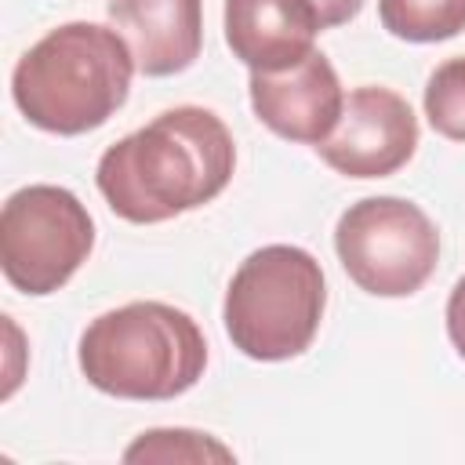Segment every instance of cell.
<instances>
[{
  "instance_id": "6da1fadb",
  "label": "cell",
  "mask_w": 465,
  "mask_h": 465,
  "mask_svg": "<svg viewBox=\"0 0 465 465\" xmlns=\"http://www.w3.org/2000/svg\"><path fill=\"white\" fill-rule=\"evenodd\" d=\"M236 145L222 116L203 105H174L109 145L94 182L109 211L134 225H156L211 203L232 178Z\"/></svg>"
},
{
  "instance_id": "7a4b0ae2",
  "label": "cell",
  "mask_w": 465,
  "mask_h": 465,
  "mask_svg": "<svg viewBox=\"0 0 465 465\" xmlns=\"http://www.w3.org/2000/svg\"><path fill=\"white\" fill-rule=\"evenodd\" d=\"M134 69V54L116 29L65 22L18 58L11 98L47 134H87L127 102Z\"/></svg>"
},
{
  "instance_id": "3957f363",
  "label": "cell",
  "mask_w": 465,
  "mask_h": 465,
  "mask_svg": "<svg viewBox=\"0 0 465 465\" xmlns=\"http://www.w3.org/2000/svg\"><path fill=\"white\" fill-rule=\"evenodd\" d=\"M84 378L116 400H174L207 367L196 320L167 302H127L94 316L80 334Z\"/></svg>"
},
{
  "instance_id": "277c9868",
  "label": "cell",
  "mask_w": 465,
  "mask_h": 465,
  "mask_svg": "<svg viewBox=\"0 0 465 465\" xmlns=\"http://www.w3.org/2000/svg\"><path fill=\"white\" fill-rule=\"evenodd\" d=\"M327 287L320 262L294 243H269L251 251L225 291L229 341L262 363L302 356L323 320Z\"/></svg>"
},
{
  "instance_id": "5b68a950",
  "label": "cell",
  "mask_w": 465,
  "mask_h": 465,
  "mask_svg": "<svg viewBox=\"0 0 465 465\" xmlns=\"http://www.w3.org/2000/svg\"><path fill=\"white\" fill-rule=\"evenodd\" d=\"M334 251L360 291L407 298L436 272L440 232L418 203L403 196H367L338 218Z\"/></svg>"
},
{
  "instance_id": "8992f818",
  "label": "cell",
  "mask_w": 465,
  "mask_h": 465,
  "mask_svg": "<svg viewBox=\"0 0 465 465\" xmlns=\"http://www.w3.org/2000/svg\"><path fill=\"white\" fill-rule=\"evenodd\" d=\"M94 247L87 207L62 185H25L0 211V265L15 291L54 294Z\"/></svg>"
},
{
  "instance_id": "52a82bcc",
  "label": "cell",
  "mask_w": 465,
  "mask_h": 465,
  "mask_svg": "<svg viewBox=\"0 0 465 465\" xmlns=\"http://www.w3.org/2000/svg\"><path fill=\"white\" fill-rule=\"evenodd\" d=\"M418 149V116L389 87H356L345 94L334 131L316 145L327 167L345 178H385Z\"/></svg>"
},
{
  "instance_id": "ba28073f",
  "label": "cell",
  "mask_w": 465,
  "mask_h": 465,
  "mask_svg": "<svg viewBox=\"0 0 465 465\" xmlns=\"http://www.w3.org/2000/svg\"><path fill=\"white\" fill-rule=\"evenodd\" d=\"M341 105V80L323 51H309L280 73H251L254 116L287 142L320 145L334 131Z\"/></svg>"
},
{
  "instance_id": "9c48e42d",
  "label": "cell",
  "mask_w": 465,
  "mask_h": 465,
  "mask_svg": "<svg viewBox=\"0 0 465 465\" xmlns=\"http://www.w3.org/2000/svg\"><path fill=\"white\" fill-rule=\"evenodd\" d=\"M312 0H225V44L251 73H280L316 51Z\"/></svg>"
},
{
  "instance_id": "30bf717a",
  "label": "cell",
  "mask_w": 465,
  "mask_h": 465,
  "mask_svg": "<svg viewBox=\"0 0 465 465\" xmlns=\"http://www.w3.org/2000/svg\"><path fill=\"white\" fill-rule=\"evenodd\" d=\"M109 18L145 76H174L200 58L203 0H109Z\"/></svg>"
},
{
  "instance_id": "8fae6325",
  "label": "cell",
  "mask_w": 465,
  "mask_h": 465,
  "mask_svg": "<svg viewBox=\"0 0 465 465\" xmlns=\"http://www.w3.org/2000/svg\"><path fill=\"white\" fill-rule=\"evenodd\" d=\"M381 25L396 40L436 44L465 29V0H378Z\"/></svg>"
},
{
  "instance_id": "7c38bea8",
  "label": "cell",
  "mask_w": 465,
  "mask_h": 465,
  "mask_svg": "<svg viewBox=\"0 0 465 465\" xmlns=\"http://www.w3.org/2000/svg\"><path fill=\"white\" fill-rule=\"evenodd\" d=\"M127 461H232V450L193 429H153L142 432L127 450Z\"/></svg>"
},
{
  "instance_id": "4fadbf2b",
  "label": "cell",
  "mask_w": 465,
  "mask_h": 465,
  "mask_svg": "<svg viewBox=\"0 0 465 465\" xmlns=\"http://www.w3.org/2000/svg\"><path fill=\"white\" fill-rule=\"evenodd\" d=\"M425 116L436 134L465 142V54L432 69L425 84Z\"/></svg>"
},
{
  "instance_id": "5bb4252c",
  "label": "cell",
  "mask_w": 465,
  "mask_h": 465,
  "mask_svg": "<svg viewBox=\"0 0 465 465\" xmlns=\"http://www.w3.org/2000/svg\"><path fill=\"white\" fill-rule=\"evenodd\" d=\"M447 334H450L458 356L465 360V276L454 283V291L447 298Z\"/></svg>"
},
{
  "instance_id": "9a60e30c",
  "label": "cell",
  "mask_w": 465,
  "mask_h": 465,
  "mask_svg": "<svg viewBox=\"0 0 465 465\" xmlns=\"http://www.w3.org/2000/svg\"><path fill=\"white\" fill-rule=\"evenodd\" d=\"M312 4H316V15H320V25L334 29V25H345L349 18H356L367 0H312Z\"/></svg>"
}]
</instances>
